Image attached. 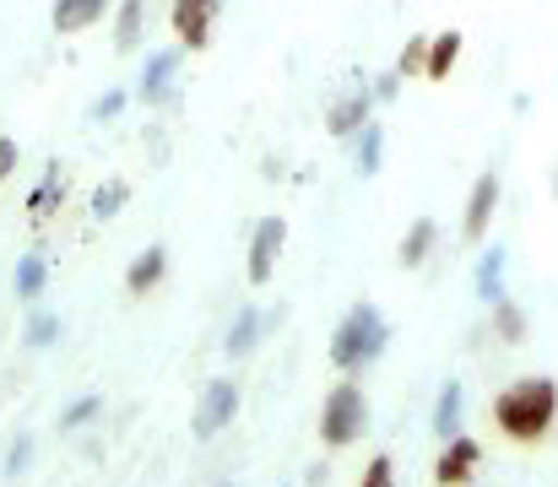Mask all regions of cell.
<instances>
[{
  "label": "cell",
  "instance_id": "8",
  "mask_svg": "<svg viewBox=\"0 0 558 487\" xmlns=\"http://www.w3.org/2000/svg\"><path fill=\"white\" fill-rule=\"evenodd\" d=\"M374 93H369V76H359V87H348L331 109H326V136H337V142H353L364 125L374 120Z\"/></svg>",
  "mask_w": 558,
  "mask_h": 487
},
{
  "label": "cell",
  "instance_id": "31",
  "mask_svg": "<svg viewBox=\"0 0 558 487\" xmlns=\"http://www.w3.org/2000/svg\"><path fill=\"white\" fill-rule=\"evenodd\" d=\"M16 162H22V147H16L11 136H0V184L16 173Z\"/></svg>",
  "mask_w": 558,
  "mask_h": 487
},
{
  "label": "cell",
  "instance_id": "27",
  "mask_svg": "<svg viewBox=\"0 0 558 487\" xmlns=\"http://www.w3.org/2000/svg\"><path fill=\"white\" fill-rule=\"evenodd\" d=\"M401 82H407V76H401L396 65H390V71H379V76H369V93H374V104H379V109H390V104L401 98Z\"/></svg>",
  "mask_w": 558,
  "mask_h": 487
},
{
  "label": "cell",
  "instance_id": "5",
  "mask_svg": "<svg viewBox=\"0 0 558 487\" xmlns=\"http://www.w3.org/2000/svg\"><path fill=\"white\" fill-rule=\"evenodd\" d=\"M282 249H288V217L271 211V217H260V222L250 228V260H244L250 288H271V271H277Z\"/></svg>",
  "mask_w": 558,
  "mask_h": 487
},
{
  "label": "cell",
  "instance_id": "30",
  "mask_svg": "<svg viewBox=\"0 0 558 487\" xmlns=\"http://www.w3.org/2000/svg\"><path fill=\"white\" fill-rule=\"evenodd\" d=\"M27 455H33V439L22 434V439L5 450V472H11V477H16V472H27Z\"/></svg>",
  "mask_w": 558,
  "mask_h": 487
},
{
  "label": "cell",
  "instance_id": "4",
  "mask_svg": "<svg viewBox=\"0 0 558 487\" xmlns=\"http://www.w3.org/2000/svg\"><path fill=\"white\" fill-rule=\"evenodd\" d=\"M180 65H185V44H163L142 60V82H136V98L142 109H169L180 104Z\"/></svg>",
  "mask_w": 558,
  "mask_h": 487
},
{
  "label": "cell",
  "instance_id": "11",
  "mask_svg": "<svg viewBox=\"0 0 558 487\" xmlns=\"http://www.w3.org/2000/svg\"><path fill=\"white\" fill-rule=\"evenodd\" d=\"M277 320H282L277 309L266 315V309H255V304H244V309L233 315V325H228V336H222V352H228L233 363H239V357H250V352L260 346V336H266V330H271V325H277Z\"/></svg>",
  "mask_w": 558,
  "mask_h": 487
},
{
  "label": "cell",
  "instance_id": "16",
  "mask_svg": "<svg viewBox=\"0 0 558 487\" xmlns=\"http://www.w3.org/2000/svg\"><path fill=\"white\" fill-rule=\"evenodd\" d=\"M461 417H466V385H461V379H445L439 395H434V417H428L434 434H439V445L461 434Z\"/></svg>",
  "mask_w": 558,
  "mask_h": 487
},
{
  "label": "cell",
  "instance_id": "13",
  "mask_svg": "<svg viewBox=\"0 0 558 487\" xmlns=\"http://www.w3.org/2000/svg\"><path fill=\"white\" fill-rule=\"evenodd\" d=\"M163 277H169V249H163V244H147V249L125 266V293H131V299H147V293L163 288Z\"/></svg>",
  "mask_w": 558,
  "mask_h": 487
},
{
  "label": "cell",
  "instance_id": "14",
  "mask_svg": "<svg viewBox=\"0 0 558 487\" xmlns=\"http://www.w3.org/2000/svg\"><path fill=\"white\" fill-rule=\"evenodd\" d=\"M434 249H439V222H434V217H417V222L401 233V244H396V266H401V271H423Z\"/></svg>",
  "mask_w": 558,
  "mask_h": 487
},
{
  "label": "cell",
  "instance_id": "1",
  "mask_svg": "<svg viewBox=\"0 0 558 487\" xmlns=\"http://www.w3.org/2000/svg\"><path fill=\"white\" fill-rule=\"evenodd\" d=\"M494 423L510 445H543L558 428V379L526 374L494 395Z\"/></svg>",
  "mask_w": 558,
  "mask_h": 487
},
{
  "label": "cell",
  "instance_id": "10",
  "mask_svg": "<svg viewBox=\"0 0 558 487\" xmlns=\"http://www.w3.org/2000/svg\"><path fill=\"white\" fill-rule=\"evenodd\" d=\"M477 466H483V445H477L472 434H456V439H445V445H439L434 483L439 487H466L472 477H477Z\"/></svg>",
  "mask_w": 558,
  "mask_h": 487
},
{
  "label": "cell",
  "instance_id": "33",
  "mask_svg": "<svg viewBox=\"0 0 558 487\" xmlns=\"http://www.w3.org/2000/svg\"><path fill=\"white\" fill-rule=\"evenodd\" d=\"M554 195H558V168H554Z\"/></svg>",
  "mask_w": 558,
  "mask_h": 487
},
{
  "label": "cell",
  "instance_id": "26",
  "mask_svg": "<svg viewBox=\"0 0 558 487\" xmlns=\"http://www.w3.org/2000/svg\"><path fill=\"white\" fill-rule=\"evenodd\" d=\"M423 60H428V33H417V38H407V44H401L396 71H401V76H423Z\"/></svg>",
  "mask_w": 558,
  "mask_h": 487
},
{
  "label": "cell",
  "instance_id": "18",
  "mask_svg": "<svg viewBox=\"0 0 558 487\" xmlns=\"http://www.w3.org/2000/svg\"><path fill=\"white\" fill-rule=\"evenodd\" d=\"M379 168H385V125L369 120V125L353 136V173H359V179H374Z\"/></svg>",
  "mask_w": 558,
  "mask_h": 487
},
{
  "label": "cell",
  "instance_id": "9",
  "mask_svg": "<svg viewBox=\"0 0 558 487\" xmlns=\"http://www.w3.org/2000/svg\"><path fill=\"white\" fill-rule=\"evenodd\" d=\"M239 417V379H211L195 406V439H217Z\"/></svg>",
  "mask_w": 558,
  "mask_h": 487
},
{
  "label": "cell",
  "instance_id": "22",
  "mask_svg": "<svg viewBox=\"0 0 558 487\" xmlns=\"http://www.w3.org/2000/svg\"><path fill=\"white\" fill-rule=\"evenodd\" d=\"M60 200H65V173H60V168H49V173H44V184L27 195V211H33V217H49Z\"/></svg>",
  "mask_w": 558,
  "mask_h": 487
},
{
  "label": "cell",
  "instance_id": "21",
  "mask_svg": "<svg viewBox=\"0 0 558 487\" xmlns=\"http://www.w3.org/2000/svg\"><path fill=\"white\" fill-rule=\"evenodd\" d=\"M142 27H147V0H120V16H114V49H120V54H136Z\"/></svg>",
  "mask_w": 558,
  "mask_h": 487
},
{
  "label": "cell",
  "instance_id": "6",
  "mask_svg": "<svg viewBox=\"0 0 558 487\" xmlns=\"http://www.w3.org/2000/svg\"><path fill=\"white\" fill-rule=\"evenodd\" d=\"M499 195H505L499 168H483V173L472 179L466 211H461V239H466V244H483V239H488V222H494V211H499Z\"/></svg>",
  "mask_w": 558,
  "mask_h": 487
},
{
  "label": "cell",
  "instance_id": "32",
  "mask_svg": "<svg viewBox=\"0 0 558 487\" xmlns=\"http://www.w3.org/2000/svg\"><path fill=\"white\" fill-rule=\"evenodd\" d=\"M282 173H288V168H282V158H266V162H260V179H282Z\"/></svg>",
  "mask_w": 558,
  "mask_h": 487
},
{
  "label": "cell",
  "instance_id": "20",
  "mask_svg": "<svg viewBox=\"0 0 558 487\" xmlns=\"http://www.w3.org/2000/svg\"><path fill=\"white\" fill-rule=\"evenodd\" d=\"M488 320H494V336H499L505 346H521V341L532 336V315H526L515 299H499V304L488 309Z\"/></svg>",
  "mask_w": 558,
  "mask_h": 487
},
{
  "label": "cell",
  "instance_id": "17",
  "mask_svg": "<svg viewBox=\"0 0 558 487\" xmlns=\"http://www.w3.org/2000/svg\"><path fill=\"white\" fill-rule=\"evenodd\" d=\"M505 266H510V249H499V244H488L483 255H477V299L494 309L499 299H510V288H505Z\"/></svg>",
  "mask_w": 558,
  "mask_h": 487
},
{
  "label": "cell",
  "instance_id": "23",
  "mask_svg": "<svg viewBox=\"0 0 558 487\" xmlns=\"http://www.w3.org/2000/svg\"><path fill=\"white\" fill-rule=\"evenodd\" d=\"M125 200H131V184H125V179H109V184H98V190H93V217H98V222H109Z\"/></svg>",
  "mask_w": 558,
  "mask_h": 487
},
{
  "label": "cell",
  "instance_id": "28",
  "mask_svg": "<svg viewBox=\"0 0 558 487\" xmlns=\"http://www.w3.org/2000/svg\"><path fill=\"white\" fill-rule=\"evenodd\" d=\"M125 104H131V93H125V87H109V93H104V98H98L87 114H93L98 125H109V120H120V109H125Z\"/></svg>",
  "mask_w": 558,
  "mask_h": 487
},
{
  "label": "cell",
  "instance_id": "2",
  "mask_svg": "<svg viewBox=\"0 0 558 487\" xmlns=\"http://www.w3.org/2000/svg\"><path fill=\"white\" fill-rule=\"evenodd\" d=\"M385 346H390V325H385V315H379L374 304H353V309L342 315V325L331 330V368L359 379Z\"/></svg>",
  "mask_w": 558,
  "mask_h": 487
},
{
  "label": "cell",
  "instance_id": "15",
  "mask_svg": "<svg viewBox=\"0 0 558 487\" xmlns=\"http://www.w3.org/2000/svg\"><path fill=\"white\" fill-rule=\"evenodd\" d=\"M109 5H114V0H54V5H49V27L65 33V38H71V33H87V27H98V22L109 16Z\"/></svg>",
  "mask_w": 558,
  "mask_h": 487
},
{
  "label": "cell",
  "instance_id": "12",
  "mask_svg": "<svg viewBox=\"0 0 558 487\" xmlns=\"http://www.w3.org/2000/svg\"><path fill=\"white\" fill-rule=\"evenodd\" d=\"M461 49H466V33H461V27L428 33V60H423V82H450V76H456V65H461Z\"/></svg>",
  "mask_w": 558,
  "mask_h": 487
},
{
  "label": "cell",
  "instance_id": "25",
  "mask_svg": "<svg viewBox=\"0 0 558 487\" xmlns=\"http://www.w3.org/2000/svg\"><path fill=\"white\" fill-rule=\"evenodd\" d=\"M60 336H65V320L49 315V309H38V315L27 320V346H54Z\"/></svg>",
  "mask_w": 558,
  "mask_h": 487
},
{
  "label": "cell",
  "instance_id": "3",
  "mask_svg": "<svg viewBox=\"0 0 558 487\" xmlns=\"http://www.w3.org/2000/svg\"><path fill=\"white\" fill-rule=\"evenodd\" d=\"M315 434H320L326 450H353V445L369 434V395H364V385H359L353 374H342V379L326 390Z\"/></svg>",
  "mask_w": 558,
  "mask_h": 487
},
{
  "label": "cell",
  "instance_id": "7",
  "mask_svg": "<svg viewBox=\"0 0 558 487\" xmlns=\"http://www.w3.org/2000/svg\"><path fill=\"white\" fill-rule=\"evenodd\" d=\"M217 16H222V0H174L169 5V22H174V38L185 44V54H201L211 44Z\"/></svg>",
  "mask_w": 558,
  "mask_h": 487
},
{
  "label": "cell",
  "instance_id": "19",
  "mask_svg": "<svg viewBox=\"0 0 558 487\" xmlns=\"http://www.w3.org/2000/svg\"><path fill=\"white\" fill-rule=\"evenodd\" d=\"M49 288V255L44 249H27L22 260H16V271H11V293L16 299H38Z\"/></svg>",
  "mask_w": 558,
  "mask_h": 487
},
{
  "label": "cell",
  "instance_id": "29",
  "mask_svg": "<svg viewBox=\"0 0 558 487\" xmlns=\"http://www.w3.org/2000/svg\"><path fill=\"white\" fill-rule=\"evenodd\" d=\"M359 487H396V461L390 455H374L369 466H364V477H359Z\"/></svg>",
  "mask_w": 558,
  "mask_h": 487
},
{
  "label": "cell",
  "instance_id": "34",
  "mask_svg": "<svg viewBox=\"0 0 558 487\" xmlns=\"http://www.w3.org/2000/svg\"><path fill=\"white\" fill-rule=\"evenodd\" d=\"M222 487H228V483H222Z\"/></svg>",
  "mask_w": 558,
  "mask_h": 487
},
{
  "label": "cell",
  "instance_id": "24",
  "mask_svg": "<svg viewBox=\"0 0 558 487\" xmlns=\"http://www.w3.org/2000/svg\"><path fill=\"white\" fill-rule=\"evenodd\" d=\"M98 412H104V395H76V401L60 412V428H65V434H76V428H87Z\"/></svg>",
  "mask_w": 558,
  "mask_h": 487
}]
</instances>
